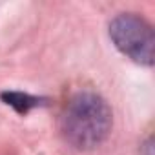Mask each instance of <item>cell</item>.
Segmentation results:
<instances>
[{
	"label": "cell",
	"instance_id": "6da1fadb",
	"mask_svg": "<svg viewBox=\"0 0 155 155\" xmlns=\"http://www.w3.org/2000/svg\"><path fill=\"white\" fill-rule=\"evenodd\" d=\"M113 126V113L108 102L95 91H79L66 104L60 117V131L68 144L79 151L101 146Z\"/></svg>",
	"mask_w": 155,
	"mask_h": 155
},
{
	"label": "cell",
	"instance_id": "7a4b0ae2",
	"mask_svg": "<svg viewBox=\"0 0 155 155\" xmlns=\"http://www.w3.org/2000/svg\"><path fill=\"white\" fill-rule=\"evenodd\" d=\"M110 38L115 48L140 66H153L155 62V35L151 24L135 15L120 13L110 22Z\"/></svg>",
	"mask_w": 155,
	"mask_h": 155
},
{
	"label": "cell",
	"instance_id": "3957f363",
	"mask_svg": "<svg viewBox=\"0 0 155 155\" xmlns=\"http://www.w3.org/2000/svg\"><path fill=\"white\" fill-rule=\"evenodd\" d=\"M4 104L11 106L18 115H26L29 113L33 108H40V106H48V99L46 97H38V95H29L24 91H2L0 93Z\"/></svg>",
	"mask_w": 155,
	"mask_h": 155
}]
</instances>
